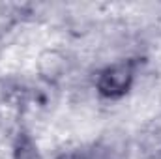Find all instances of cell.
Here are the masks:
<instances>
[{"label": "cell", "mask_w": 161, "mask_h": 159, "mask_svg": "<svg viewBox=\"0 0 161 159\" xmlns=\"http://www.w3.org/2000/svg\"><path fill=\"white\" fill-rule=\"evenodd\" d=\"M137 69H139L137 58H125V60H118V62L105 66L96 75L97 96L103 99H109V101H116V99L125 97L135 84Z\"/></svg>", "instance_id": "1"}, {"label": "cell", "mask_w": 161, "mask_h": 159, "mask_svg": "<svg viewBox=\"0 0 161 159\" xmlns=\"http://www.w3.org/2000/svg\"><path fill=\"white\" fill-rule=\"evenodd\" d=\"M38 71L43 80L56 82L66 71V58L58 51H45L38 60Z\"/></svg>", "instance_id": "2"}, {"label": "cell", "mask_w": 161, "mask_h": 159, "mask_svg": "<svg viewBox=\"0 0 161 159\" xmlns=\"http://www.w3.org/2000/svg\"><path fill=\"white\" fill-rule=\"evenodd\" d=\"M11 159H43L40 148L28 129L21 127L11 142Z\"/></svg>", "instance_id": "3"}, {"label": "cell", "mask_w": 161, "mask_h": 159, "mask_svg": "<svg viewBox=\"0 0 161 159\" xmlns=\"http://www.w3.org/2000/svg\"><path fill=\"white\" fill-rule=\"evenodd\" d=\"M159 156H161V152H159Z\"/></svg>", "instance_id": "4"}]
</instances>
